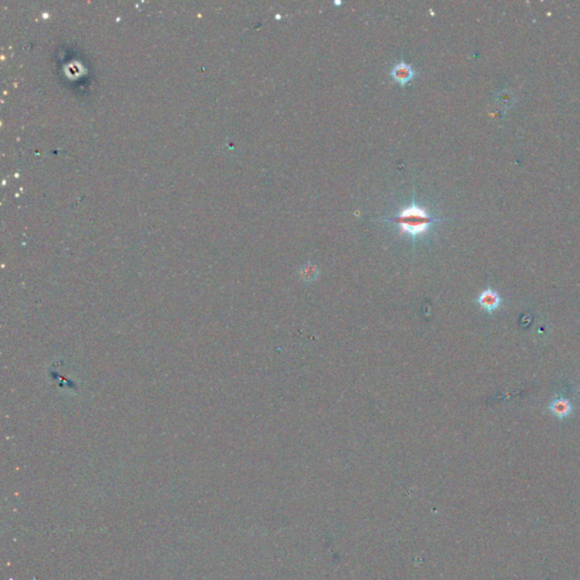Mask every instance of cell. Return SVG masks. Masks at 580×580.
I'll return each instance as SVG.
<instances>
[{"instance_id":"1","label":"cell","mask_w":580,"mask_h":580,"mask_svg":"<svg viewBox=\"0 0 580 580\" xmlns=\"http://www.w3.org/2000/svg\"><path fill=\"white\" fill-rule=\"evenodd\" d=\"M436 221L437 219L429 214L423 206L410 204L398 212L390 222L398 224L401 234L415 239L427 234Z\"/></svg>"},{"instance_id":"2","label":"cell","mask_w":580,"mask_h":580,"mask_svg":"<svg viewBox=\"0 0 580 580\" xmlns=\"http://www.w3.org/2000/svg\"><path fill=\"white\" fill-rule=\"evenodd\" d=\"M502 302H503L502 297L500 296L497 290L493 289V288H486V289L483 290L477 297V304L480 305L485 312H488L490 314L497 312L498 309L501 307Z\"/></svg>"},{"instance_id":"3","label":"cell","mask_w":580,"mask_h":580,"mask_svg":"<svg viewBox=\"0 0 580 580\" xmlns=\"http://www.w3.org/2000/svg\"><path fill=\"white\" fill-rule=\"evenodd\" d=\"M391 78L395 81L396 83L400 84L401 86L406 85V84H408L411 79L415 77L416 72L415 69L409 66L408 64H405V63H399V64H396L393 66L391 72Z\"/></svg>"},{"instance_id":"4","label":"cell","mask_w":580,"mask_h":580,"mask_svg":"<svg viewBox=\"0 0 580 580\" xmlns=\"http://www.w3.org/2000/svg\"><path fill=\"white\" fill-rule=\"evenodd\" d=\"M551 413L555 415L559 418H565L571 414L572 411V405L569 399L564 397H557L551 402L550 407H548Z\"/></svg>"},{"instance_id":"5","label":"cell","mask_w":580,"mask_h":580,"mask_svg":"<svg viewBox=\"0 0 580 580\" xmlns=\"http://www.w3.org/2000/svg\"><path fill=\"white\" fill-rule=\"evenodd\" d=\"M318 274H320V271H318V269L312 263L305 264L304 267L300 269V277L303 278V280L305 282L315 281L318 278Z\"/></svg>"}]
</instances>
